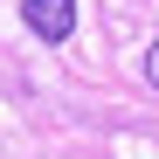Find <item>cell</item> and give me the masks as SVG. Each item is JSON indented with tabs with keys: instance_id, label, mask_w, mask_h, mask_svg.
Instances as JSON below:
<instances>
[{
	"instance_id": "7a4b0ae2",
	"label": "cell",
	"mask_w": 159,
	"mask_h": 159,
	"mask_svg": "<svg viewBox=\"0 0 159 159\" xmlns=\"http://www.w3.org/2000/svg\"><path fill=\"white\" fill-rule=\"evenodd\" d=\"M145 83H152V90H159V42H152V48H145Z\"/></svg>"
},
{
	"instance_id": "6da1fadb",
	"label": "cell",
	"mask_w": 159,
	"mask_h": 159,
	"mask_svg": "<svg viewBox=\"0 0 159 159\" xmlns=\"http://www.w3.org/2000/svg\"><path fill=\"white\" fill-rule=\"evenodd\" d=\"M21 21L42 42H69L76 35V0H21Z\"/></svg>"
}]
</instances>
